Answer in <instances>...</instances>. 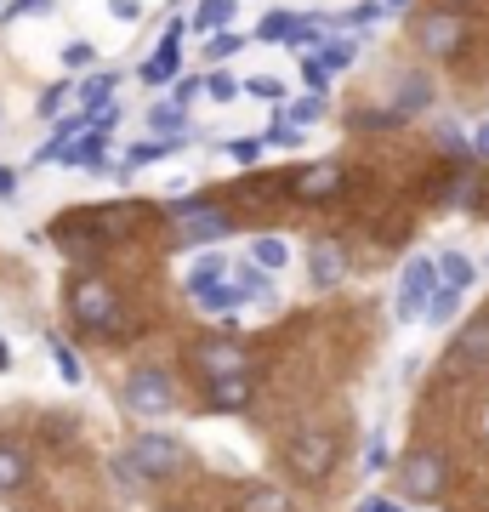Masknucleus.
Masks as SVG:
<instances>
[{
    "label": "nucleus",
    "instance_id": "nucleus-29",
    "mask_svg": "<svg viewBox=\"0 0 489 512\" xmlns=\"http://www.w3.org/2000/svg\"><path fill=\"white\" fill-rule=\"evenodd\" d=\"M171 154V137L165 143H143V148H131L126 160H120V171H137V165H154V160H165Z\"/></svg>",
    "mask_w": 489,
    "mask_h": 512
},
{
    "label": "nucleus",
    "instance_id": "nucleus-23",
    "mask_svg": "<svg viewBox=\"0 0 489 512\" xmlns=\"http://www.w3.org/2000/svg\"><path fill=\"white\" fill-rule=\"evenodd\" d=\"M148 126L160 131V137H182V126H188V120H182V103H154V109H148Z\"/></svg>",
    "mask_w": 489,
    "mask_h": 512
},
{
    "label": "nucleus",
    "instance_id": "nucleus-20",
    "mask_svg": "<svg viewBox=\"0 0 489 512\" xmlns=\"http://www.w3.org/2000/svg\"><path fill=\"white\" fill-rule=\"evenodd\" d=\"M427 103H433V80H421V74H404L399 103H393V109H399V114H421Z\"/></svg>",
    "mask_w": 489,
    "mask_h": 512
},
{
    "label": "nucleus",
    "instance_id": "nucleus-43",
    "mask_svg": "<svg viewBox=\"0 0 489 512\" xmlns=\"http://www.w3.org/2000/svg\"><path fill=\"white\" fill-rule=\"evenodd\" d=\"M438 143H444V148H467V137H461L455 126H438Z\"/></svg>",
    "mask_w": 489,
    "mask_h": 512
},
{
    "label": "nucleus",
    "instance_id": "nucleus-15",
    "mask_svg": "<svg viewBox=\"0 0 489 512\" xmlns=\"http://www.w3.org/2000/svg\"><path fill=\"white\" fill-rule=\"evenodd\" d=\"M234 512H296V501H290V490H279V484H245Z\"/></svg>",
    "mask_w": 489,
    "mask_h": 512
},
{
    "label": "nucleus",
    "instance_id": "nucleus-6",
    "mask_svg": "<svg viewBox=\"0 0 489 512\" xmlns=\"http://www.w3.org/2000/svg\"><path fill=\"white\" fill-rule=\"evenodd\" d=\"M177 404V382L165 376V370H131L126 376V410H137V416H165Z\"/></svg>",
    "mask_w": 489,
    "mask_h": 512
},
{
    "label": "nucleus",
    "instance_id": "nucleus-24",
    "mask_svg": "<svg viewBox=\"0 0 489 512\" xmlns=\"http://www.w3.org/2000/svg\"><path fill=\"white\" fill-rule=\"evenodd\" d=\"M200 302H205L211 313H234L239 302H245V291H239V285H222V279H217V285H205V291H200Z\"/></svg>",
    "mask_w": 489,
    "mask_h": 512
},
{
    "label": "nucleus",
    "instance_id": "nucleus-31",
    "mask_svg": "<svg viewBox=\"0 0 489 512\" xmlns=\"http://www.w3.org/2000/svg\"><path fill=\"white\" fill-rule=\"evenodd\" d=\"M222 279V256H200V268H194V274H188V291L200 296L205 285H217Z\"/></svg>",
    "mask_w": 489,
    "mask_h": 512
},
{
    "label": "nucleus",
    "instance_id": "nucleus-21",
    "mask_svg": "<svg viewBox=\"0 0 489 512\" xmlns=\"http://www.w3.org/2000/svg\"><path fill=\"white\" fill-rule=\"evenodd\" d=\"M472 274H478V262H467V256H438V285H450V291H467Z\"/></svg>",
    "mask_w": 489,
    "mask_h": 512
},
{
    "label": "nucleus",
    "instance_id": "nucleus-47",
    "mask_svg": "<svg viewBox=\"0 0 489 512\" xmlns=\"http://www.w3.org/2000/svg\"><path fill=\"white\" fill-rule=\"evenodd\" d=\"M472 148H478V154H489V126L478 131V137H472Z\"/></svg>",
    "mask_w": 489,
    "mask_h": 512
},
{
    "label": "nucleus",
    "instance_id": "nucleus-10",
    "mask_svg": "<svg viewBox=\"0 0 489 512\" xmlns=\"http://www.w3.org/2000/svg\"><path fill=\"white\" fill-rule=\"evenodd\" d=\"M342 274H347V251L336 245V239H313L308 285H313V291H330V285H342Z\"/></svg>",
    "mask_w": 489,
    "mask_h": 512
},
{
    "label": "nucleus",
    "instance_id": "nucleus-25",
    "mask_svg": "<svg viewBox=\"0 0 489 512\" xmlns=\"http://www.w3.org/2000/svg\"><path fill=\"white\" fill-rule=\"evenodd\" d=\"M296 23H302L296 12H268V18L256 23V35H262V40H290V35H296Z\"/></svg>",
    "mask_w": 489,
    "mask_h": 512
},
{
    "label": "nucleus",
    "instance_id": "nucleus-38",
    "mask_svg": "<svg viewBox=\"0 0 489 512\" xmlns=\"http://www.w3.org/2000/svg\"><path fill=\"white\" fill-rule=\"evenodd\" d=\"M268 143H279V148H296V143H302V131L290 126V120H279V126L268 131Z\"/></svg>",
    "mask_w": 489,
    "mask_h": 512
},
{
    "label": "nucleus",
    "instance_id": "nucleus-2",
    "mask_svg": "<svg viewBox=\"0 0 489 512\" xmlns=\"http://www.w3.org/2000/svg\"><path fill=\"white\" fill-rule=\"evenodd\" d=\"M74 319L86 330H97V336H109L114 325H120V291H114L109 279H97V274H86L80 285H74Z\"/></svg>",
    "mask_w": 489,
    "mask_h": 512
},
{
    "label": "nucleus",
    "instance_id": "nucleus-22",
    "mask_svg": "<svg viewBox=\"0 0 489 512\" xmlns=\"http://www.w3.org/2000/svg\"><path fill=\"white\" fill-rule=\"evenodd\" d=\"M455 308H461V291H450V285H438V291H433V302H427V313H421V319H427V325H450V319H455Z\"/></svg>",
    "mask_w": 489,
    "mask_h": 512
},
{
    "label": "nucleus",
    "instance_id": "nucleus-3",
    "mask_svg": "<svg viewBox=\"0 0 489 512\" xmlns=\"http://www.w3.org/2000/svg\"><path fill=\"white\" fill-rule=\"evenodd\" d=\"M126 467L137 478H171L182 467V444L171 433H137L126 450Z\"/></svg>",
    "mask_w": 489,
    "mask_h": 512
},
{
    "label": "nucleus",
    "instance_id": "nucleus-40",
    "mask_svg": "<svg viewBox=\"0 0 489 512\" xmlns=\"http://www.w3.org/2000/svg\"><path fill=\"white\" fill-rule=\"evenodd\" d=\"M319 57H325L330 69H347V63H353V46H347V40H342V46H325V52H319Z\"/></svg>",
    "mask_w": 489,
    "mask_h": 512
},
{
    "label": "nucleus",
    "instance_id": "nucleus-7",
    "mask_svg": "<svg viewBox=\"0 0 489 512\" xmlns=\"http://www.w3.org/2000/svg\"><path fill=\"white\" fill-rule=\"evenodd\" d=\"M438 291V262H410L399 279V319H421Z\"/></svg>",
    "mask_w": 489,
    "mask_h": 512
},
{
    "label": "nucleus",
    "instance_id": "nucleus-35",
    "mask_svg": "<svg viewBox=\"0 0 489 512\" xmlns=\"http://www.w3.org/2000/svg\"><path fill=\"white\" fill-rule=\"evenodd\" d=\"M245 92H251V97H262V103H279V97H285V92H279V80H273V74H251V80H245Z\"/></svg>",
    "mask_w": 489,
    "mask_h": 512
},
{
    "label": "nucleus",
    "instance_id": "nucleus-16",
    "mask_svg": "<svg viewBox=\"0 0 489 512\" xmlns=\"http://www.w3.org/2000/svg\"><path fill=\"white\" fill-rule=\"evenodd\" d=\"M256 393V382L245 376V370H234V376H217L211 382V410H245Z\"/></svg>",
    "mask_w": 489,
    "mask_h": 512
},
{
    "label": "nucleus",
    "instance_id": "nucleus-18",
    "mask_svg": "<svg viewBox=\"0 0 489 512\" xmlns=\"http://www.w3.org/2000/svg\"><path fill=\"white\" fill-rule=\"evenodd\" d=\"M251 262L273 274V268H285V262H290V245H285L279 234H256V239H251Z\"/></svg>",
    "mask_w": 489,
    "mask_h": 512
},
{
    "label": "nucleus",
    "instance_id": "nucleus-30",
    "mask_svg": "<svg viewBox=\"0 0 489 512\" xmlns=\"http://www.w3.org/2000/svg\"><path fill=\"white\" fill-rule=\"evenodd\" d=\"M205 92L217 97V103H228V97H239L245 86H239V80H234L228 69H211V74H205Z\"/></svg>",
    "mask_w": 489,
    "mask_h": 512
},
{
    "label": "nucleus",
    "instance_id": "nucleus-12",
    "mask_svg": "<svg viewBox=\"0 0 489 512\" xmlns=\"http://www.w3.org/2000/svg\"><path fill=\"white\" fill-rule=\"evenodd\" d=\"M103 143H109V131H103V126H86L74 143L57 148V160H63V165H86V171H109V154H103Z\"/></svg>",
    "mask_w": 489,
    "mask_h": 512
},
{
    "label": "nucleus",
    "instance_id": "nucleus-8",
    "mask_svg": "<svg viewBox=\"0 0 489 512\" xmlns=\"http://www.w3.org/2000/svg\"><path fill=\"white\" fill-rule=\"evenodd\" d=\"M421 46H427V57H455L467 46V23L455 12H433V18H421Z\"/></svg>",
    "mask_w": 489,
    "mask_h": 512
},
{
    "label": "nucleus",
    "instance_id": "nucleus-37",
    "mask_svg": "<svg viewBox=\"0 0 489 512\" xmlns=\"http://www.w3.org/2000/svg\"><path fill=\"white\" fill-rule=\"evenodd\" d=\"M63 97H69V80L46 86V92H40V114H57V109H63Z\"/></svg>",
    "mask_w": 489,
    "mask_h": 512
},
{
    "label": "nucleus",
    "instance_id": "nucleus-36",
    "mask_svg": "<svg viewBox=\"0 0 489 512\" xmlns=\"http://www.w3.org/2000/svg\"><path fill=\"white\" fill-rule=\"evenodd\" d=\"M91 57L97 52H91L86 40H74V46H63V69H91Z\"/></svg>",
    "mask_w": 489,
    "mask_h": 512
},
{
    "label": "nucleus",
    "instance_id": "nucleus-13",
    "mask_svg": "<svg viewBox=\"0 0 489 512\" xmlns=\"http://www.w3.org/2000/svg\"><path fill=\"white\" fill-rule=\"evenodd\" d=\"M194 370H200L205 382L234 376V370H245V348L239 342H205V348H194Z\"/></svg>",
    "mask_w": 489,
    "mask_h": 512
},
{
    "label": "nucleus",
    "instance_id": "nucleus-34",
    "mask_svg": "<svg viewBox=\"0 0 489 512\" xmlns=\"http://www.w3.org/2000/svg\"><path fill=\"white\" fill-rule=\"evenodd\" d=\"M319 114H325V97H302V103H290V126H313V120H319Z\"/></svg>",
    "mask_w": 489,
    "mask_h": 512
},
{
    "label": "nucleus",
    "instance_id": "nucleus-19",
    "mask_svg": "<svg viewBox=\"0 0 489 512\" xmlns=\"http://www.w3.org/2000/svg\"><path fill=\"white\" fill-rule=\"evenodd\" d=\"M114 86H120V74H91V80H86V92H80V109H86L91 120H97V114L109 109Z\"/></svg>",
    "mask_w": 489,
    "mask_h": 512
},
{
    "label": "nucleus",
    "instance_id": "nucleus-45",
    "mask_svg": "<svg viewBox=\"0 0 489 512\" xmlns=\"http://www.w3.org/2000/svg\"><path fill=\"white\" fill-rule=\"evenodd\" d=\"M12 188H18V171H6V165H0V200H6Z\"/></svg>",
    "mask_w": 489,
    "mask_h": 512
},
{
    "label": "nucleus",
    "instance_id": "nucleus-48",
    "mask_svg": "<svg viewBox=\"0 0 489 512\" xmlns=\"http://www.w3.org/2000/svg\"><path fill=\"white\" fill-rule=\"evenodd\" d=\"M0 370H12V348L6 342H0Z\"/></svg>",
    "mask_w": 489,
    "mask_h": 512
},
{
    "label": "nucleus",
    "instance_id": "nucleus-27",
    "mask_svg": "<svg viewBox=\"0 0 489 512\" xmlns=\"http://www.w3.org/2000/svg\"><path fill=\"white\" fill-rule=\"evenodd\" d=\"M353 126L359 131H393V126H404V114L399 109H359L353 114Z\"/></svg>",
    "mask_w": 489,
    "mask_h": 512
},
{
    "label": "nucleus",
    "instance_id": "nucleus-11",
    "mask_svg": "<svg viewBox=\"0 0 489 512\" xmlns=\"http://www.w3.org/2000/svg\"><path fill=\"white\" fill-rule=\"evenodd\" d=\"M290 194L296 200H330V194H342V165H302V171H290Z\"/></svg>",
    "mask_w": 489,
    "mask_h": 512
},
{
    "label": "nucleus",
    "instance_id": "nucleus-33",
    "mask_svg": "<svg viewBox=\"0 0 489 512\" xmlns=\"http://www.w3.org/2000/svg\"><path fill=\"white\" fill-rule=\"evenodd\" d=\"M302 80H308V92H313V97H325V86H330V63H325V57H308V63H302Z\"/></svg>",
    "mask_w": 489,
    "mask_h": 512
},
{
    "label": "nucleus",
    "instance_id": "nucleus-39",
    "mask_svg": "<svg viewBox=\"0 0 489 512\" xmlns=\"http://www.w3.org/2000/svg\"><path fill=\"white\" fill-rule=\"evenodd\" d=\"M109 18H120V23H137V18H143V6H137V0H109Z\"/></svg>",
    "mask_w": 489,
    "mask_h": 512
},
{
    "label": "nucleus",
    "instance_id": "nucleus-44",
    "mask_svg": "<svg viewBox=\"0 0 489 512\" xmlns=\"http://www.w3.org/2000/svg\"><path fill=\"white\" fill-rule=\"evenodd\" d=\"M364 461H370V473H376V467H387V444L370 439V456H364Z\"/></svg>",
    "mask_w": 489,
    "mask_h": 512
},
{
    "label": "nucleus",
    "instance_id": "nucleus-32",
    "mask_svg": "<svg viewBox=\"0 0 489 512\" xmlns=\"http://www.w3.org/2000/svg\"><path fill=\"white\" fill-rule=\"evenodd\" d=\"M52 353H57V370H63V382H69V387L86 376V370H80V359H74V348L63 342V336H52Z\"/></svg>",
    "mask_w": 489,
    "mask_h": 512
},
{
    "label": "nucleus",
    "instance_id": "nucleus-26",
    "mask_svg": "<svg viewBox=\"0 0 489 512\" xmlns=\"http://www.w3.org/2000/svg\"><path fill=\"white\" fill-rule=\"evenodd\" d=\"M239 0H205L200 18H194V29H228V18H234Z\"/></svg>",
    "mask_w": 489,
    "mask_h": 512
},
{
    "label": "nucleus",
    "instance_id": "nucleus-17",
    "mask_svg": "<svg viewBox=\"0 0 489 512\" xmlns=\"http://www.w3.org/2000/svg\"><path fill=\"white\" fill-rule=\"evenodd\" d=\"M29 484V456H23L18 444L0 439V495H18Z\"/></svg>",
    "mask_w": 489,
    "mask_h": 512
},
{
    "label": "nucleus",
    "instance_id": "nucleus-4",
    "mask_svg": "<svg viewBox=\"0 0 489 512\" xmlns=\"http://www.w3.org/2000/svg\"><path fill=\"white\" fill-rule=\"evenodd\" d=\"M399 484H404L410 501H438L444 484H450V467H444L438 450H410V456L399 461Z\"/></svg>",
    "mask_w": 489,
    "mask_h": 512
},
{
    "label": "nucleus",
    "instance_id": "nucleus-46",
    "mask_svg": "<svg viewBox=\"0 0 489 512\" xmlns=\"http://www.w3.org/2000/svg\"><path fill=\"white\" fill-rule=\"evenodd\" d=\"M359 512H399V507H393V501H364Z\"/></svg>",
    "mask_w": 489,
    "mask_h": 512
},
{
    "label": "nucleus",
    "instance_id": "nucleus-9",
    "mask_svg": "<svg viewBox=\"0 0 489 512\" xmlns=\"http://www.w3.org/2000/svg\"><path fill=\"white\" fill-rule=\"evenodd\" d=\"M177 69H182V23L171 18V23H165V40H160V52L148 57L143 69H137V80H143V86H165V80H171Z\"/></svg>",
    "mask_w": 489,
    "mask_h": 512
},
{
    "label": "nucleus",
    "instance_id": "nucleus-42",
    "mask_svg": "<svg viewBox=\"0 0 489 512\" xmlns=\"http://www.w3.org/2000/svg\"><path fill=\"white\" fill-rule=\"evenodd\" d=\"M228 154H234V160H239V165H251V160H256V154H262V143H228Z\"/></svg>",
    "mask_w": 489,
    "mask_h": 512
},
{
    "label": "nucleus",
    "instance_id": "nucleus-49",
    "mask_svg": "<svg viewBox=\"0 0 489 512\" xmlns=\"http://www.w3.org/2000/svg\"><path fill=\"white\" fill-rule=\"evenodd\" d=\"M381 6H393V12H404V6H410V0H381Z\"/></svg>",
    "mask_w": 489,
    "mask_h": 512
},
{
    "label": "nucleus",
    "instance_id": "nucleus-1",
    "mask_svg": "<svg viewBox=\"0 0 489 512\" xmlns=\"http://www.w3.org/2000/svg\"><path fill=\"white\" fill-rule=\"evenodd\" d=\"M336 456H342V444L330 439V433H313V427L285 444V467L296 484H325L336 473Z\"/></svg>",
    "mask_w": 489,
    "mask_h": 512
},
{
    "label": "nucleus",
    "instance_id": "nucleus-14",
    "mask_svg": "<svg viewBox=\"0 0 489 512\" xmlns=\"http://www.w3.org/2000/svg\"><path fill=\"white\" fill-rule=\"evenodd\" d=\"M455 365H489V313H478L461 336H455Z\"/></svg>",
    "mask_w": 489,
    "mask_h": 512
},
{
    "label": "nucleus",
    "instance_id": "nucleus-41",
    "mask_svg": "<svg viewBox=\"0 0 489 512\" xmlns=\"http://www.w3.org/2000/svg\"><path fill=\"white\" fill-rule=\"evenodd\" d=\"M46 6H52V0H12V6H6V23L23 18V12H46Z\"/></svg>",
    "mask_w": 489,
    "mask_h": 512
},
{
    "label": "nucleus",
    "instance_id": "nucleus-5",
    "mask_svg": "<svg viewBox=\"0 0 489 512\" xmlns=\"http://www.w3.org/2000/svg\"><path fill=\"white\" fill-rule=\"evenodd\" d=\"M228 228H234V217H222L217 205H177L171 211V234H177V245H211V239H228Z\"/></svg>",
    "mask_w": 489,
    "mask_h": 512
},
{
    "label": "nucleus",
    "instance_id": "nucleus-28",
    "mask_svg": "<svg viewBox=\"0 0 489 512\" xmlns=\"http://www.w3.org/2000/svg\"><path fill=\"white\" fill-rule=\"evenodd\" d=\"M239 46H245V35H234V29H222V35H211V40H205V57H211V63H228V57H234Z\"/></svg>",
    "mask_w": 489,
    "mask_h": 512
}]
</instances>
